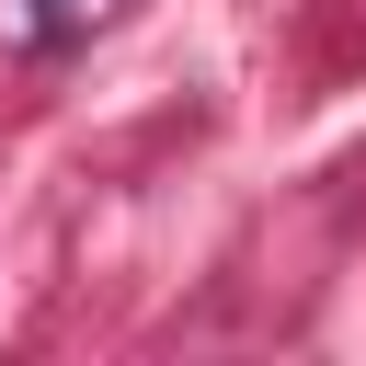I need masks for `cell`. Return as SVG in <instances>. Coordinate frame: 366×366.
I'll list each match as a JSON object with an SVG mask.
<instances>
[]
</instances>
